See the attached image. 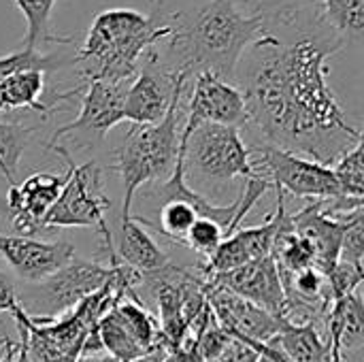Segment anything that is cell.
Masks as SVG:
<instances>
[{"label":"cell","instance_id":"23","mask_svg":"<svg viewBox=\"0 0 364 362\" xmlns=\"http://www.w3.org/2000/svg\"><path fill=\"white\" fill-rule=\"evenodd\" d=\"M58 0H15L17 9L26 19V34L21 47L38 49L47 43L68 45L75 41V34H55L51 28V11Z\"/></svg>","mask_w":364,"mask_h":362},{"label":"cell","instance_id":"34","mask_svg":"<svg viewBox=\"0 0 364 362\" xmlns=\"http://www.w3.org/2000/svg\"><path fill=\"white\" fill-rule=\"evenodd\" d=\"M19 307V297L15 290V284L9 275H4L0 271V316L6 314L11 318V314Z\"/></svg>","mask_w":364,"mask_h":362},{"label":"cell","instance_id":"4","mask_svg":"<svg viewBox=\"0 0 364 362\" xmlns=\"http://www.w3.org/2000/svg\"><path fill=\"white\" fill-rule=\"evenodd\" d=\"M181 87L166 115L151 126H130L126 132L122 145L115 149V164L111 171H115L122 177L124 183V205H122V218L132 215V198L136 190L143 183L149 181H164L177 162L179 154V117H181Z\"/></svg>","mask_w":364,"mask_h":362},{"label":"cell","instance_id":"11","mask_svg":"<svg viewBox=\"0 0 364 362\" xmlns=\"http://www.w3.org/2000/svg\"><path fill=\"white\" fill-rule=\"evenodd\" d=\"M288 228H292V213H288L286 209V194L277 190V209L262 226L235 230L230 237H226L220 243L213 256L207 258L198 267L203 269V273L213 275V273H226L252 260L264 258L271 254L275 239Z\"/></svg>","mask_w":364,"mask_h":362},{"label":"cell","instance_id":"21","mask_svg":"<svg viewBox=\"0 0 364 362\" xmlns=\"http://www.w3.org/2000/svg\"><path fill=\"white\" fill-rule=\"evenodd\" d=\"M45 73L41 70H23L15 73L0 81V111L13 109H32L47 117L55 109L43 100L45 92Z\"/></svg>","mask_w":364,"mask_h":362},{"label":"cell","instance_id":"2","mask_svg":"<svg viewBox=\"0 0 364 362\" xmlns=\"http://www.w3.org/2000/svg\"><path fill=\"white\" fill-rule=\"evenodd\" d=\"M264 28L267 15L258 0H211L192 17L181 13L177 32L160 53L175 70H186L190 77L207 70L235 83L243 53Z\"/></svg>","mask_w":364,"mask_h":362},{"label":"cell","instance_id":"37","mask_svg":"<svg viewBox=\"0 0 364 362\" xmlns=\"http://www.w3.org/2000/svg\"><path fill=\"white\" fill-rule=\"evenodd\" d=\"M15 348H17V344L9 339V344L4 346V352H2V356H0V362H9V358H11V354L15 352Z\"/></svg>","mask_w":364,"mask_h":362},{"label":"cell","instance_id":"6","mask_svg":"<svg viewBox=\"0 0 364 362\" xmlns=\"http://www.w3.org/2000/svg\"><path fill=\"white\" fill-rule=\"evenodd\" d=\"M183 143V166L207 179L230 181L235 177L260 175L252 164L250 147L243 143L239 128L203 124L190 134L179 137Z\"/></svg>","mask_w":364,"mask_h":362},{"label":"cell","instance_id":"31","mask_svg":"<svg viewBox=\"0 0 364 362\" xmlns=\"http://www.w3.org/2000/svg\"><path fill=\"white\" fill-rule=\"evenodd\" d=\"M364 280V267L352 265V262H343L337 260V265L326 273V284H328V292L333 303L356 292L360 288Z\"/></svg>","mask_w":364,"mask_h":362},{"label":"cell","instance_id":"39","mask_svg":"<svg viewBox=\"0 0 364 362\" xmlns=\"http://www.w3.org/2000/svg\"><path fill=\"white\" fill-rule=\"evenodd\" d=\"M194 362H203V361H200V356H196V358H194Z\"/></svg>","mask_w":364,"mask_h":362},{"label":"cell","instance_id":"28","mask_svg":"<svg viewBox=\"0 0 364 362\" xmlns=\"http://www.w3.org/2000/svg\"><path fill=\"white\" fill-rule=\"evenodd\" d=\"M73 64V60H64L60 55H51V53H41L38 49H17L9 55L0 58V81L15 75V73H23V70H55L62 66Z\"/></svg>","mask_w":364,"mask_h":362},{"label":"cell","instance_id":"12","mask_svg":"<svg viewBox=\"0 0 364 362\" xmlns=\"http://www.w3.org/2000/svg\"><path fill=\"white\" fill-rule=\"evenodd\" d=\"M203 124H220L232 128L250 124L247 105L239 85L228 83L207 70L194 75V87L190 94L181 134H190Z\"/></svg>","mask_w":364,"mask_h":362},{"label":"cell","instance_id":"3","mask_svg":"<svg viewBox=\"0 0 364 362\" xmlns=\"http://www.w3.org/2000/svg\"><path fill=\"white\" fill-rule=\"evenodd\" d=\"M179 11L164 9L162 0H151L149 13L136 9H105L87 30V36L73 58V64L87 62L79 70L81 81H132L141 55L168 41L179 26Z\"/></svg>","mask_w":364,"mask_h":362},{"label":"cell","instance_id":"18","mask_svg":"<svg viewBox=\"0 0 364 362\" xmlns=\"http://www.w3.org/2000/svg\"><path fill=\"white\" fill-rule=\"evenodd\" d=\"M322 322L326 339L343 358L352 352H360L364 341V303L358 290L335 301Z\"/></svg>","mask_w":364,"mask_h":362},{"label":"cell","instance_id":"30","mask_svg":"<svg viewBox=\"0 0 364 362\" xmlns=\"http://www.w3.org/2000/svg\"><path fill=\"white\" fill-rule=\"evenodd\" d=\"M222 241H224V230L215 222H211L207 218H198L192 224V228L188 230V235L183 239V245L194 250L198 256H203L207 260V258L213 256V252L220 247Z\"/></svg>","mask_w":364,"mask_h":362},{"label":"cell","instance_id":"22","mask_svg":"<svg viewBox=\"0 0 364 362\" xmlns=\"http://www.w3.org/2000/svg\"><path fill=\"white\" fill-rule=\"evenodd\" d=\"M111 316L117 320V324L128 333V337L143 348L145 352H151L160 341V329H158V320L145 309L143 301L139 299V294L126 297L122 299L113 309Z\"/></svg>","mask_w":364,"mask_h":362},{"label":"cell","instance_id":"19","mask_svg":"<svg viewBox=\"0 0 364 362\" xmlns=\"http://www.w3.org/2000/svg\"><path fill=\"white\" fill-rule=\"evenodd\" d=\"M113 247L119 262L141 275L154 273L171 262L168 256L160 250V245L147 235L145 226H141L132 215L119 220V233L117 241H113Z\"/></svg>","mask_w":364,"mask_h":362},{"label":"cell","instance_id":"25","mask_svg":"<svg viewBox=\"0 0 364 362\" xmlns=\"http://www.w3.org/2000/svg\"><path fill=\"white\" fill-rule=\"evenodd\" d=\"M322 15L346 43L363 36L364 0H322Z\"/></svg>","mask_w":364,"mask_h":362},{"label":"cell","instance_id":"9","mask_svg":"<svg viewBox=\"0 0 364 362\" xmlns=\"http://www.w3.org/2000/svg\"><path fill=\"white\" fill-rule=\"evenodd\" d=\"M250 154L254 169L262 166L273 188L284 194L290 192L292 196L309 201H333L346 196L333 169L326 164H320L316 160L296 156L292 151L267 143L250 149Z\"/></svg>","mask_w":364,"mask_h":362},{"label":"cell","instance_id":"8","mask_svg":"<svg viewBox=\"0 0 364 362\" xmlns=\"http://www.w3.org/2000/svg\"><path fill=\"white\" fill-rule=\"evenodd\" d=\"M128 85L130 81L92 79V81H81L77 87L64 94H58L53 98L55 105L60 100H68L81 94V109L70 124H64L51 134L47 145L60 143V139L66 134L79 137V143L85 147H94L96 143L105 141L107 132L119 122H124V98Z\"/></svg>","mask_w":364,"mask_h":362},{"label":"cell","instance_id":"29","mask_svg":"<svg viewBox=\"0 0 364 362\" xmlns=\"http://www.w3.org/2000/svg\"><path fill=\"white\" fill-rule=\"evenodd\" d=\"M364 147L363 139L348 149L335 164L333 173L341 186V192L350 198H364Z\"/></svg>","mask_w":364,"mask_h":362},{"label":"cell","instance_id":"15","mask_svg":"<svg viewBox=\"0 0 364 362\" xmlns=\"http://www.w3.org/2000/svg\"><path fill=\"white\" fill-rule=\"evenodd\" d=\"M207 303L224 331L235 339H247L258 344H269L282 331L284 318H275L258 305L237 297L235 292L209 284Z\"/></svg>","mask_w":364,"mask_h":362},{"label":"cell","instance_id":"1","mask_svg":"<svg viewBox=\"0 0 364 362\" xmlns=\"http://www.w3.org/2000/svg\"><path fill=\"white\" fill-rule=\"evenodd\" d=\"M247 47L241 92L250 122L267 145L331 166L352 149L363 132L354 128L328 85L326 60L346 41L324 21L322 0L275 13Z\"/></svg>","mask_w":364,"mask_h":362},{"label":"cell","instance_id":"14","mask_svg":"<svg viewBox=\"0 0 364 362\" xmlns=\"http://www.w3.org/2000/svg\"><path fill=\"white\" fill-rule=\"evenodd\" d=\"M209 284L226 288L275 318H286V294L273 256L252 260L239 269L209 275Z\"/></svg>","mask_w":364,"mask_h":362},{"label":"cell","instance_id":"10","mask_svg":"<svg viewBox=\"0 0 364 362\" xmlns=\"http://www.w3.org/2000/svg\"><path fill=\"white\" fill-rule=\"evenodd\" d=\"M190 73L175 70L160 53V49L151 47L145 55V64L136 70L130 81L124 98V119L134 126H151L158 124L175 94L186 87Z\"/></svg>","mask_w":364,"mask_h":362},{"label":"cell","instance_id":"20","mask_svg":"<svg viewBox=\"0 0 364 362\" xmlns=\"http://www.w3.org/2000/svg\"><path fill=\"white\" fill-rule=\"evenodd\" d=\"M271 341L290 362H333V346L322 337L318 320L292 322L284 318L279 335Z\"/></svg>","mask_w":364,"mask_h":362},{"label":"cell","instance_id":"32","mask_svg":"<svg viewBox=\"0 0 364 362\" xmlns=\"http://www.w3.org/2000/svg\"><path fill=\"white\" fill-rule=\"evenodd\" d=\"M364 258V211L356 213L350 224L348 230L341 239V250H339V260L343 262H352L363 267Z\"/></svg>","mask_w":364,"mask_h":362},{"label":"cell","instance_id":"5","mask_svg":"<svg viewBox=\"0 0 364 362\" xmlns=\"http://www.w3.org/2000/svg\"><path fill=\"white\" fill-rule=\"evenodd\" d=\"M47 149L64 158V162L68 164V179L60 196L47 211L43 226L49 233H58L60 228H70V226H79V228L96 226L102 237V252L107 254L109 260L115 258L113 235L105 222V213L107 209H111V201L107 198L102 188V171L98 169L96 162L75 164L73 156L62 143L47 145Z\"/></svg>","mask_w":364,"mask_h":362},{"label":"cell","instance_id":"7","mask_svg":"<svg viewBox=\"0 0 364 362\" xmlns=\"http://www.w3.org/2000/svg\"><path fill=\"white\" fill-rule=\"evenodd\" d=\"M111 277L113 271L109 265L75 256L60 271L38 282L26 299H19V305L28 316L62 318L70 314L85 297L109 284Z\"/></svg>","mask_w":364,"mask_h":362},{"label":"cell","instance_id":"36","mask_svg":"<svg viewBox=\"0 0 364 362\" xmlns=\"http://www.w3.org/2000/svg\"><path fill=\"white\" fill-rule=\"evenodd\" d=\"M9 362H32V361L28 358V354H26V348H23L21 344H17V348H15V352L11 354Z\"/></svg>","mask_w":364,"mask_h":362},{"label":"cell","instance_id":"26","mask_svg":"<svg viewBox=\"0 0 364 362\" xmlns=\"http://www.w3.org/2000/svg\"><path fill=\"white\" fill-rule=\"evenodd\" d=\"M196 220H198L196 211L186 203H164L160 207V220L158 222L147 220V218H136V222L141 226H149L156 233H160L164 239L179 243V245H183V239Z\"/></svg>","mask_w":364,"mask_h":362},{"label":"cell","instance_id":"27","mask_svg":"<svg viewBox=\"0 0 364 362\" xmlns=\"http://www.w3.org/2000/svg\"><path fill=\"white\" fill-rule=\"evenodd\" d=\"M98 337H100L105 354L111 362H136L147 354L128 337V333L117 324L111 312L98 322Z\"/></svg>","mask_w":364,"mask_h":362},{"label":"cell","instance_id":"17","mask_svg":"<svg viewBox=\"0 0 364 362\" xmlns=\"http://www.w3.org/2000/svg\"><path fill=\"white\" fill-rule=\"evenodd\" d=\"M360 211H354L352 215L346 218H333L324 211V201H311L301 211L292 213L294 233L311 245L314 267L324 275L337 265L341 239L348 230V224Z\"/></svg>","mask_w":364,"mask_h":362},{"label":"cell","instance_id":"38","mask_svg":"<svg viewBox=\"0 0 364 362\" xmlns=\"http://www.w3.org/2000/svg\"><path fill=\"white\" fill-rule=\"evenodd\" d=\"M333 362H346L343 361V356H341V352L335 350V348H333Z\"/></svg>","mask_w":364,"mask_h":362},{"label":"cell","instance_id":"16","mask_svg":"<svg viewBox=\"0 0 364 362\" xmlns=\"http://www.w3.org/2000/svg\"><path fill=\"white\" fill-rule=\"evenodd\" d=\"M0 256L23 282L38 284L75 258L68 241H45L17 235H0Z\"/></svg>","mask_w":364,"mask_h":362},{"label":"cell","instance_id":"13","mask_svg":"<svg viewBox=\"0 0 364 362\" xmlns=\"http://www.w3.org/2000/svg\"><path fill=\"white\" fill-rule=\"evenodd\" d=\"M68 179V169L64 175H51V173H34L26 177L21 183L9 186L4 215L11 222V228L17 237H32L36 235H51L43 220L55 198L60 196L64 183Z\"/></svg>","mask_w":364,"mask_h":362},{"label":"cell","instance_id":"33","mask_svg":"<svg viewBox=\"0 0 364 362\" xmlns=\"http://www.w3.org/2000/svg\"><path fill=\"white\" fill-rule=\"evenodd\" d=\"M232 337V335H230ZM260 361V354L254 350V348H250L247 344H243V341H239V339H230L228 341V346L215 356V358H211V361L207 362H258Z\"/></svg>","mask_w":364,"mask_h":362},{"label":"cell","instance_id":"35","mask_svg":"<svg viewBox=\"0 0 364 362\" xmlns=\"http://www.w3.org/2000/svg\"><path fill=\"white\" fill-rule=\"evenodd\" d=\"M318 0H260V4L264 9H296V6H305Z\"/></svg>","mask_w":364,"mask_h":362},{"label":"cell","instance_id":"24","mask_svg":"<svg viewBox=\"0 0 364 362\" xmlns=\"http://www.w3.org/2000/svg\"><path fill=\"white\" fill-rule=\"evenodd\" d=\"M32 137L34 128H26L19 122H0V175L9 186L15 183L17 164L26 147L32 143Z\"/></svg>","mask_w":364,"mask_h":362}]
</instances>
